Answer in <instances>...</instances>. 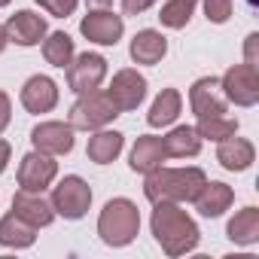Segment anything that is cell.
I'll use <instances>...</instances> for the list:
<instances>
[{
    "label": "cell",
    "mask_w": 259,
    "mask_h": 259,
    "mask_svg": "<svg viewBox=\"0 0 259 259\" xmlns=\"http://www.w3.org/2000/svg\"><path fill=\"white\" fill-rule=\"evenodd\" d=\"M43 55H46V61L52 64V67H67L70 61H73V40L64 34V31H55V34H49L46 40H43Z\"/></svg>",
    "instance_id": "obj_25"
},
{
    "label": "cell",
    "mask_w": 259,
    "mask_h": 259,
    "mask_svg": "<svg viewBox=\"0 0 259 259\" xmlns=\"http://www.w3.org/2000/svg\"><path fill=\"white\" fill-rule=\"evenodd\" d=\"M141 232V213L138 204L128 198H113L104 204L98 217V235L107 247H125L132 244Z\"/></svg>",
    "instance_id": "obj_3"
},
{
    "label": "cell",
    "mask_w": 259,
    "mask_h": 259,
    "mask_svg": "<svg viewBox=\"0 0 259 259\" xmlns=\"http://www.w3.org/2000/svg\"><path fill=\"white\" fill-rule=\"evenodd\" d=\"M119 116L116 104L110 101L107 92L101 89H92V92H82L79 101L70 107V128H82V132H98L107 122H113Z\"/></svg>",
    "instance_id": "obj_4"
},
{
    "label": "cell",
    "mask_w": 259,
    "mask_h": 259,
    "mask_svg": "<svg viewBox=\"0 0 259 259\" xmlns=\"http://www.w3.org/2000/svg\"><path fill=\"white\" fill-rule=\"evenodd\" d=\"M55 174H58V162H55L49 153L34 150V153H28V156L22 159V165H19V186H22L25 192H43V189L55 180Z\"/></svg>",
    "instance_id": "obj_7"
},
{
    "label": "cell",
    "mask_w": 259,
    "mask_h": 259,
    "mask_svg": "<svg viewBox=\"0 0 259 259\" xmlns=\"http://www.w3.org/2000/svg\"><path fill=\"white\" fill-rule=\"evenodd\" d=\"M153 4H156V0H122V10H125L128 16H141V13H147Z\"/></svg>",
    "instance_id": "obj_30"
},
{
    "label": "cell",
    "mask_w": 259,
    "mask_h": 259,
    "mask_svg": "<svg viewBox=\"0 0 259 259\" xmlns=\"http://www.w3.org/2000/svg\"><path fill=\"white\" fill-rule=\"evenodd\" d=\"M192 201H195V210H198L201 217L213 220V217H223V213L229 210V204L235 201V192H232V186H226V183H204L201 192H198Z\"/></svg>",
    "instance_id": "obj_16"
},
{
    "label": "cell",
    "mask_w": 259,
    "mask_h": 259,
    "mask_svg": "<svg viewBox=\"0 0 259 259\" xmlns=\"http://www.w3.org/2000/svg\"><path fill=\"white\" fill-rule=\"evenodd\" d=\"M177 116H180V92H177V89H162L159 98L153 101L150 113H147V122H150L153 128H165V125H171Z\"/></svg>",
    "instance_id": "obj_23"
},
{
    "label": "cell",
    "mask_w": 259,
    "mask_h": 259,
    "mask_svg": "<svg viewBox=\"0 0 259 259\" xmlns=\"http://www.w3.org/2000/svg\"><path fill=\"white\" fill-rule=\"evenodd\" d=\"M107 95H110V101L116 104L119 113H122V110H138L141 101L147 98V79H144L138 70L125 67V70H119V73L113 76Z\"/></svg>",
    "instance_id": "obj_8"
},
{
    "label": "cell",
    "mask_w": 259,
    "mask_h": 259,
    "mask_svg": "<svg viewBox=\"0 0 259 259\" xmlns=\"http://www.w3.org/2000/svg\"><path fill=\"white\" fill-rule=\"evenodd\" d=\"M168 156H165V147H162V138H153V135H144V138H138V144H135V150H132V171H138V174H150V171H156L162 162H165Z\"/></svg>",
    "instance_id": "obj_18"
},
{
    "label": "cell",
    "mask_w": 259,
    "mask_h": 259,
    "mask_svg": "<svg viewBox=\"0 0 259 259\" xmlns=\"http://www.w3.org/2000/svg\"><path fill=\"white\" fill-rule=\"evenodd\" d=\"M204 183H207V177L201 168H162L159 165L156 171L147 174L144 192L153 204H159V201L177 204V201H192Z\"/></svg>",
    "instance_id": "obj_2"
},
{
    "label": "cell",
    "mask_w": 259,
    "mask_h": 259,
    "mask_svg": "<svg viewBox=\"0 0 259 259\" xmlns=\"http://www.w3.org/2000/svg\"><path fill=\"white\" fill-rule=\"evenodd\" d=\"M7 4H10V0H0V7H7Z\"/></svg>",
    "instance_id": "obj_36"
},
{
    "label": "cell",
    "mask_w": 259,
    "mask_h": 259,
    "mask_svg": "<svg viewBox=\"0 0 259 259\" xmlns=\"http://www.w3.org/2000/svg\"><path fill=\"white\" fill-rule=\"evenodd\" d=\"M226 101L238 104V107H253L259 101V70L250 64H235L226 70V76L220 79Z\"/></svg>",
    "instance_id": "obj_6"
},
{
    "label": "cell",
    "mask_w": 259,
    "mask_h": 259,
    "mask_svg": "<svg viewBox=\"0 0 259 259\" xmlns=\"http://www.w3.org/2000/svg\"><path fill=\"white\" fill-rule=\"evenodd\" d=\"M4 34L10 43H19V46H37L43 37H46V19L31 13V10H22L16 16H10V22L4 25Z\"/></svg>",
    "instance_id": "obj_13"
},
{
    "label": "cell",
    "mask_w": 259,
    "mask_h": 259,
    "mask_svg": "<svg viewBox=\"0 0 259 259\" xmlns=\"http://www.w3.org/2000/svg\"><path fill=\"white\" fill-rule=\"evenodd\" d=\"M226 95H223V85H220V79H213V76H204V79H198L192 89H189V107H192V113L201 119V116H223L226 113Z\"/></svg>",
    "instance_id": "obj_12"
},
{
    "label": "cell",
    "mask_w": 259,
    "mask_h": 259,
    "mask_svg": "<svg viewBox=\"0 0 259 259\" xmlns=\"http://www.w3.org/2000/svg\"><path fill=\"white\" fill-rule=\"evenodd\" d=\"M79 31H82V37L92 40V43L116 46L119 37H122V31H125V25H122V16L107 13V10H95V13H89V16L79 22Z\"/></svg>",
    "instance_id": "obj_11"
},
{
    "label": "cell",
    "mask_w": 259,
    "mask_h": 259,
    "mask_svg": "<svg viewBox=\"0 0 259 259\" xmlns=\"http://www.w3.org/2000/svg\"><path fill=\"white\" fill-rule=\"evenodd\" d=\"M52 210L58 213V217H64V220H82L85 217V210H89V204H92V189H89V183L82 180V177H76V174H70V177H64L55 189H52Z\"/></svg>",
    "instance_id": "obj_5"
},
{
    "label": "cell",
    "mask_w": 259,
    "mask_h": 259,
    "mask_svg": "<svg viewBox=\"0 0 259 259\" xmlns=\"http://www.w3.org/2000/svg\"><path fill=\"white\" fill-rule=\"evenodd\" d=\"M85 4H89V7H95V10H104V7H110V4H113V0H85Z\"/></svg>",
    "instance_id": "obj_34"
},
{
    "label": "cell",
    "mask_w": 259,
    "mask_h": 259,
    "mask_svg": "<svg viewBox=\"0 0 259 259\" xmlns=\"http://www.w3.org/2000/svg\"><path fill=\"white\" fill-rule=\"evenodd\" d=\"M162 147H165V156H171V159H186V156H198L201 138L195 135V128L180 125V128H174L168 138H162Z\"/></svg>",
    "instance_id": "obj_22"
},
{
    "label": "cell",
    "mask_w": 259,
    "mask_h": 259,
    "mask_svg": "<svg viewBox=\"0 0 259 259\" xmlns=\"http://www.w3.org/2000/svg\"><path fill=\"white\" fill-rule=\"evenodd\" d=\"M150 226H153V235H156L159 247L168 256H183V253L198 247V226H195V220L186 210H180L177 204H171V201H159L156 204Z\"/></svg>",
    "instance_id": "obj_1"
},
{
    "label": "cell",
    "mask_w": 259,
    "mask_h": 259,
    "mask_svg": "<svg viewBox=\"0 0 259 259\" xmlns=\"http://www.w3.org/2000/svg\"><path fill=\"white\" fill-rule=\"evenodd\" d=\"M165 52H168V40L153 28L138 31L135 40H132V58L138 64H159L165 58Z\"/></svg>",
    "instance_id": "obj_19"
},
{
    "label": "cell",
    "mask_w": 259,
    "mask_h": 259,
    "mask_svg": "<svg viewBox=\"0 0 259 259\" xmlns=\"http://www.w3.org/2000/svg\"><path fill=\"white\" fill-rule=\"evenodd\" d=\"M7 162H10V144L0 141V174L7 171Z\"/></svg>",
    "instance_id": "obj_33"
},
{
    "label": "cell",
    "mask_w": 259,
    "mask_h": 259,
    "mask_svg": "<svg viewBox=\"0 0 259 259\" xmlns=\"http://www.w3.org/2000/svg\"><path fill=\"white\" fill-rule=\"evenodd\" d=\"M37 4H40L49 16H55V19H67V16L76 10L79 0H37Z\"/></svg>",
    "instance_id": "obj_29"
},
{
    "label": "cell",
    "mask_w": 259,
    "mask_h": 259,
    "mask_svg": "<svg viewBox=\"0 0 259 259\" xmlns=\"http://www.w3.org/2000/svg\"><path fill=\"white\" fill-rule=\"evenodd\" d=\"M31 144L40 153L49 156H67L73 150V128L70 122H40L34 132H31Z\"/></svg>",
    "instance_id": "obj_10"
},
{
    "label": "cell",
    "mask_w": 259,
    "mask_h": 259,
    "mask_svg": "<svg viewBox=\"0 0 259 259\" xmlns=\"http://www.w3.org/2000/svg\"><path fill=\"white\" fill-rule=\"evenodd\" d=\"M192 13H195V0H168L159 13V19L165 28H186Z\"/></svg>",
    "instance_id": "obj_27"
},
{
    "label": "cell",
    "mask_w": 259,
    "mask_h": 259,
    "mask_svg": "<svg viewBox=\"0 0 259 259\" xmlns=\"http://www.w3.org/2000/svg\"><path fill=\"white\" fill-rule=\"evenodd\" d=\"M256 46H259V34H250V37H247V46H244V55H247L244 64H250V67L259 64V58H256Z\"/></svg>",
    "instance_id": "obj_31"
},
{
    "label": "cell",
    "mask_w": 259,
    "mask_h": 259,
    "mask_svg": "<svg viewBox=\"0 0 259 259\" xmlns=\"http://www.w3.org/2000/svg\"><path fill=\"white\" fill-rule=\"evenodd\" d=\"M7 43H10V40H7V34H4V28H0V52H4V49H7Z\"/></svg>",
    "instance_id": "obj_35"
},
{
    "label": "cell",
    "mask_w": 259,
    "mask_h": 259,
    "mask_svg": "<svg viewBox=\"0 0 259 259\" xmlns=\"http://www.w3.org/2000/svg\"><path fill=\"white\" fill-rule=\"evenodd\" d=\"M238 132V119H226V116H201L195 135L207 138V141H226Z\"/></svg>",
    "instance_id": "obj_26"
},
{
    "label": "cell",
    "mask_w": 259,
    "mask_h": 259,
    "mask_svg": "<svg viewBox=\"0 0 259 259\" xmlns=\"http://www.w3.org/2000/svg\"><path fill=\"white\" fill-rule=\"evenodd\" d=\"M13 213L22 217L25 223H31L34 229H43V226H49V223L55 220L52 204L43 201L40 192H25V189L16 192V198H13Z\"/></svg>",
    "instance_id": "obj_14"
},
{
    "label": "cell",
    "mask_w": 259,
    "mask_h": 259,
    "mask_svg": "<svg viewBox=\"0 0 259 259\" xmlns=\"http://www.w3.org/2000/svg\"><path fill=\"white\" fill-rule=\"evenodd\" d=\"M10 113H13L10 98H7V92H0V135H4V128L10 125Z\"/></svg>",
    "instance_id": "obj_32"
},
{
    "label": "cell",
    "mask_w": 259,
    "mask_h": 259,
    "mask_svg": "<svg viewBox=\"0 0 259 259\" xmlns=\"http://www.w3.org/2000/svg\"><path fill=\"white\" fill-rule=\"evenodd\" d=\"M34 241H37V229L31 223H25L22 217L7 213L4 220H0V244H4V247L22 250V247H31Z\"/></svg>",
    "instance_id": "obj_20"
},
{
    "label": "cell",
    "mask_w": 259,
    "mask_h": 259,
    "mask_svg": "<svg viewBox=\"0 0 259 259\" xmlns=\"http://www.w3.org/2000/svg\"><path fill=\"white\" fill-rule=\"evenodd\" d=\"M253 159H256V150H253V144L250 141H244V138H226V141H220V150H217V162L226 168V171H247L250 165H253Z\"/></svg>",
    "instance_id": "obj_17"
},
{
    "label": "cell",
    "mask_w": 259,
    "mask_h": 259,
    "mask_svg": "<svg viewBox=\"0 0 259 259\" xmlns=\"http://www.w3.org/2000/svg\"><path fill=\"white\" fill-rule=\"evenodd\" d=\"M204 13L213 25H223L232 16V0H204Z\"/></svg>",
    "instance_id": "obj_28"
},
{
    "label": "cell",
    "mask_w": 259,
    "mask_h": 259,
    "mask_svg": "<svg viewBox=\"0 0 259 259\" xmlns=\"http://www.w3.org/2000/svg\"><path fill=\"white\" fill-rule=\"evenodd\" d=\"M104 76H107V61L101 55H95V52H82L76 61L67 64V85L76 95L98 89L104 82Z\"/></svg>",
    "instance_id": "obj_9"
},
{
    "label": "cell",
    "mask_w": 259,
    "mask_h": 259,
    "mask_svg": "<svg viewBox=\"0 0 259 259\" xmlns=\"http://www.w3.org/2000/svg\"><path fill=\"white\" fill-rule=\"evenodd\" d=\"M125 147V138L119 132H98L89 138V147H85V156L95 162V165H110Z\"/></svg>",
    "instance_id": "obj_21"
},
{
    "label": "cell",
    "mask_w": 259,
    "mask_h": 259,
    "mask_svg": "<svg viewBox=\"0 0 259 259\" xmlns=\"http://www.w3.org/2000/svg\"><path fill=\"white\" fill-rule=\"evenodd\" d=\"M22 104L28 113H49L58 104V85L49 76H31L22 89Z\"/></svg>",
    "instance_id": "obj_15"
},
{
    "label": "cell",
    "mask_w": 259,
    "mask_h": 259,
    "mask_svg": "<svg viewBox=\"0 0 259 259\" xmlns=\"http://www.w3.org/2000/svg\"><path fill=\"white\" fill-rule=\"evenodd\" d=\"M229 238L235 244H256L259 241V210L244 207L229 220Z\"/></svg>",
    "instance_id": "obj_24"
}]
</instances>
